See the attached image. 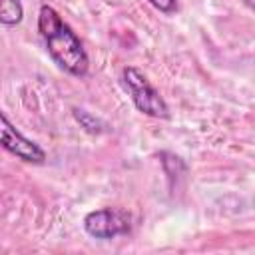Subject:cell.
<instances>
[{
  "mask_svg": "<svg viewBox=\"0 0 255 255\" xmlns=\"http://www.w3.org/2000/svg\"><path fill=\"white\" fill-rule=\"evenodd\" d=\"M24 18V6L20 0H0V22L2 26H16Z\"/></svg>",
  "mask_w": 255,
  "mask_h": 255,
  "instance_id": "obj_5",
  "label": "cell"
},
{
  "mask_svg": "<svg viewBox=\"0 0 255 255\" xmlns=\"http://www.w3.org/2000/svg\"><path fill=\"white\" fill-rule=\"evenodd\" d=\"M38 32L46 44L50 58L72 76H86L90 68L88 54L76 32L62 20V16L48 4L40 6L38 12Z\"/></svg>",
  "mask_w": 255,
  "mask_h": 255,
  "instance_id": "obj_1",
  "label": "cell"
},
{
  "mask_svg": "<svg viewBox=\"0 0 255 255\" xmlns=\"http://www.w3.org/2000/svg\"><path fill=\"white\" fill-rule=\"evenodd\" d=\"M72 114H74L76 122L80 124V128H84L88 133H102V131H106V124L102 120H98L94 114H90V112H86L82 108H74Z\"/></svg>",
  "mask_w": 255,
  "mask_h": 255,
  "instance_id": "obj_6",
  "label": "cell"
},
{
  "mask_svg": "<svg viewBox=\"0 0 255 255\" xmlns=\"http://www.w3.org/2000/svg\"><path fill=\"white\" fill-rule=\"evenodd\" d=\"M122 86L128 92V96L131 98L137 112H141L149 118L169 120V106L165 104L161 94L151 86V82L147 80V76L141 70H137L133 66L124 68L122 70Z\"/></svg>",
  "mask_w": 255,
  "mask_h": 255,
  "instance_id": "obj_2",
  "label": "cell"
},
{
  "mask_svg": "<svg viewBox=\"0 0 255 255\" xmlns=\"http://www.w3.org/2000/svg\"><path fill=\"white\" fill-rule=\"evenodd\" d=\"M147 2L153 8H157L159 12H163V14H173L177 10V6H179L177 0H147Z\"/></svg>",
  "mask_w": 255,
  "mask_h": 255,
  "instance_id": "obj_7",
  "label": "cell"
},
{
  "mask_svg": "<svg viewBox=\"0 0 255 255\" xmlns=\"http://www.w3.org/2000/svg\"><path fill=\"white\" fill-rule=\"evenodd\" d=\"M243 2H245V6H249V8L255 12V0H243Z\"/></svg>",
  "mask_w": 255,
  "mask_h": 255,
  "instance_id": "obj_8",
  "label": "cell"
},
{
  "mask_svg": "<svg viewBox=\"0 0 255 255\" xmlns=\"http://www.w3.org/2000/svg\"><path fill=\"white\" fill-rule=\"evenodd\" d=\"M84 229L94 239H114L131 231V215L124 209L102 207L84 217Z\"/></svg>",
  "mask_w": 255,
  "mask_h": 255,
  "instance_id": "obj_3",
  "label": "cell"
},
{
  "mask_svg": "<svg viewBox=\"0 0 255 255\" xmlns=\"http://www.w3.org/2000/svg\"><path fill=\"white\" fill-rule=\"evenodd\" d=\"M2 122V147L6 151H10L12 155H16L22 161L28 163H44L46 161V151L32 139H28L24 133H20L10 120L6 118V114L0 116Z\"/></svg>",
  "mask_w": 255,
  "mask_h": 255,
  "instance_id": "obj_4",
  "label": "cell"
}]
</instances>
